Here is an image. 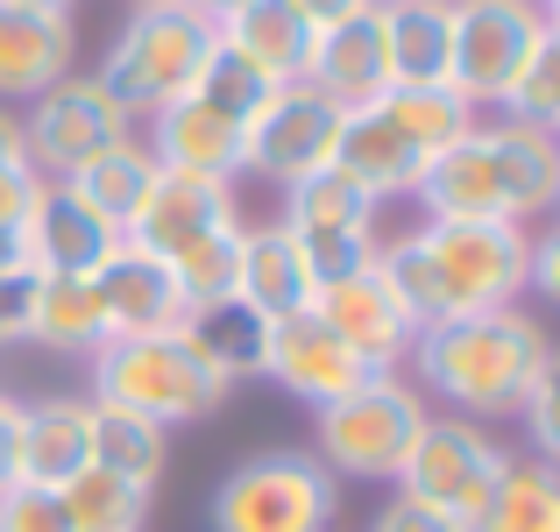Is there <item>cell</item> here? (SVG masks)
Segmentation results:
<instances>
[{
  "label": "cell",
  "instance_id": "cell-1",
  "mask_svg": "<svg viewBox=\"0 0 560 532\" xmlns=\"http://www.w3.org/2000/svg\"><path fill=\"white\" fill-rule=\"evenodd\" d=\"M419 199L433 220H533L560 206V136L518 114L476 122L425 164Z\"/></svg>",
  "mask_w": 560,
  "mask_h": 532
},
{
  "label": "cell",
  "instance_id": "cell-2",
  "mask_svg": "<svg viewBox=\"0 0 560 532\" xmlns=\"http://www.w3.org/2000/svg\"><path fill=\"white\" fill-rule=\"evenodd\" d=\"M547 355H553L547 327L533 313H518V305L440 320V327H419V342H411L425 391H440L454 405V419H476V426L518 412L533 377L547 369Z\"/></svg>",
  "mask_w": 560,
  "mask_h": 532
},
{
  "label": "cell",
  "instance_id": "cell-3",
  "mask_svg": "<svg viewBox=\"0 0 560 532\" xmlns=\"http://www.w3.org/2000/svg\"><path fill=\"white\" fill-rule=\"evenodd\" d=\"M213 43H220V28L206 22V14H191L185 0H136V14L121 22V36H114L107 65H100L93 79L107 85L128 114H156L178 93H191V79H199Z\"/></svg>",
  "mask_w": 560,
  "mask_h": 532
},
{
  "label": "cell",
  "instance_id": "cell-4",
  "mask_svg": "<svg viewBox=\"0 0 560 532\" xmlns=\"http://www.w3.org/2000/svg\"><path fill=\"white\" fill-rule=\"evenodd\" d=\"M93 397L100 405H121L136 419L156 426H185L220 412L228 383L185 348V334H121V342H100L93 348Z\"/></svg>",
  "mask_w": 560,
  "mask_h": 532
},
{
  "label": "cell",
  "instance_id": "cell-5",
  "mask_svg": "<svg viewBox=\"0 0 560 532\" xmlns=\"http://www.w3.org/2000/svg\"><path fill=\"white\" fill-rule=\"evenodd\" d=\"M341 483L313 448H262L213 490V532H334Z\"/></svg>",
  "mask_w": 560,
  "mask_h": 532
},
{
  "label": "cell",
  "instance_id": "cell-6",
  "mask_svg": "<svg viewBox=\"0 0 560 532\" xmlns=\"http://www.w3.org/2000/svg\"><path fill=\"white\" fill-rule=\"evenodd\" d=\"M319 419V462L334 469V476H362V483H397V469H405L411 440H419V426L433 419V412L419 405V391L397 377H362L348 397H334V405L313 412Z\"/></svg>",
  "mask_w": 560,
  "mask_h": 532
},
{
  "label": "cell",
  "instance_id": "cell-7",
  "mask_svg": "<svg viewBox=\"0 0 560 532\" xmlns=\"http://www.w3.org/2000/svg\"><path fill=\"white\" fill-rule=\"evenodd\" d=\"M504 469H511V454L497 448L476 419H454V412H447V419L419 426L405 469H397V490H405L411 505H433L440 519L476 532L482 505H490L497 483H504Z\"/></svg>",
  "mask_w": 560,
  "mask_h": 532
},
{
  "label": "cell",
  "instance_id": "cell-8",
  "mask_svg": "<svg viewBox=\"0 0 560 532\" xmlns=\"http://www.w3.org/2000/svg\"><path fill=\"white\" fill-rule=\"evenodd\" d=\"M419 242L454 299V320L518 305L533 285V234L518 220H433V228H419Z\"/></svg>",
  "mask_w": 560,
  "mask_h": 532
},
{
  "label": "cell",
  "instance_id": "cell-9",
  "mask_svg": "<svg viewBox=\"0 0 560 532\" xmlns=\"http://www.w3.org/2000/svg\"><path fill=\"white\" fill-rule=\"evenodd\" d=\"M277 228L299 242V256L313 263V285H334V277L376 263V199L355 185L341 164L284 185V220Z\"/></svg>",
  "mask_w": 560,
  "mask_h": 532
},
{
  "label": "cell",
  "instance_id": "cell-10",
  "mask_svg": "<svg viewBox=\"0 0 560 532\" xmlns=\"http://www.w3.org/2000/svg\"><path fill=\"white\" fill-rule=\"evenodd\" d=\"M539 36H547V8L539 0H454L447 85L468 107H504L518 71L533 65Z\"/></svg>",
  "mask_w": 560,
  "mask_h": 532
},
{
  "label": "cell",
  "instance_id": "cell-11",
  "mask_svg": "<svg viewBox=\"0 0 560 532\" xmlns=\"http://www.w3.org/2000/svg\"><path fill=\"white\" fill-rule=\"evenodd\" d=\"M128 136H136V114H128L93 71L57 79L43 100H28V122H22L36 177H71L79 164H93L100 150H114V142H128Z\"/></svg>",
  "mask_w": 560,
  "mask_h": 532
},
{
  "label": "cell",
  "instance_id": "cell-12",
  "mask_svg": "<svg viewBox=\"0 0 560 532\" xmlns=\"http://www.w3.org/2000/svg\"><path fill=\"white\" fill-rule=\"evenodd\" d=\"M341 122L348 107H334L327 93H313V85H277L270 107L248 122L242 136V171L270 177V185H299V177L327 171L334 150H341Z\"/></svg>",
  "mask_w": 560,
  "mask_h": 532
},
{
  "label": "cell",
  "instance_id": "cell-13",
  "mask_svg": "<svg viewBox=\"0 0 560 532\" xmlns=\"http://www.w3.org/2000/svg\"><path fill=\"white\" fill-rule=\"evenodd\" d=\"M313 313L327 320L334 334H341L348 348H355L362 369H376V377H390L397 362H411V342H419V327H411L405 299L390 291V277L376 270V263H362V270L334 277V285L313 291Z\"/></svg>",
  "mask_w": 560,
  "mask_h": 532
},
{
  "label": "cell",
  "instance_id": "cell-14",
  "mask_svg": "<svg viewBox=\"0 0 560 532\" xmlns=\"http://www.w3.org/2000/svg\"><path fill=\"white\" fill-rule=\"evenodd\" d=\"M14 248H22V263L43 270V277H93L100 263L121 248V228L100 220L85 199H71L57 177H43L28 220L14 228Z\"/></svg>",
  "mask_w": 560,
  "mask_h": 532
},
{
  "label": "cell",
  "instance_id": "cell-15",
  "mask_svg": "<svg viewBox=\"0 0 560 532\" xmlns=\"http://www.w3.org/2000/svg\"><path fill=\"white\" fill-rule=\"evenodd\" d=\"M213 228H234V185L156 164V185L142 192V206L128 213L121 242L128 248H150V256L171 263L185 242H199V234H213Z\"/></svg>",
  "mask_w": 560,
  "mask_h": 532
},
{
  "label": "cell",
  "instance_id": "cell-16",
  "mask_svg": "<svg viewBox=\"0 0 560 532\" xmlns=\"http://www.w3.org/2000/svg\"><path fill=\"white\" fill-rule=\"evenodd\" d=\"M262 377H277L291 397H305V405L319 412V405H334V397H348L362 377H376V369H362L355 348L305 305V313H291V320L270 327V362H262Z\"/></svg>",
  "mask_w": 560,
  "mask_h": 532
},
{
  "label": "cell",
  "instance_id": "cell-17",
  "mask_svg": "<svg viewBox=\"0 0 560 532\" xmlns=\"http://www.w3.org/2000/svg\"><path fill=\"white\" fill-rule=\"evenodd\" d=\"M305 85L327 93L334 107H370L383 85H390V36H383V8L376 0L355 8V14H341L334 28H319Z\"/></svg>",
  "mask_w": 560,
  "mask_h": 532
},
{
  "label": "cell",
  "instance_id": "cell-18",
  "mask_svg": "<svg viewBox=\"0 0 560 532\" xmlns=\"http://www.w3.org/2000/svg\"><path fill=\"white\" fill-rule=\"evenodd\" d=\"M93 291H100V313H107V342H121V334H171L185 320L178 277H171V263L150 256V248L121 242L93 270Z\"/></svg>",
  "mask_w": 560,
  "mask_h": 532
},
{
  "label": "cell",
  "instance_id": "cell-19",
  "mask_svg": "<svg viewBox=\"0 0 560 532\" xmlns=\"http://www.w3.org/2000/svg\"><path fill=\"white\" fill-rule=\"evenodd\" d=\"M71 8H0V100H43L57 79H71Z\"/></svg>",
  "mask_w": 560,
  "mask_h": 532
},
{
  "label": "cell",
  "instance_id": "cell-20",
  "mask_svg": "<svg viewBox=\"0 0 560 532\" xmlns=\"http://www.w3.org/2000/svg\"><path fill=\"white\" fill-rule=\"evenodd\" d=\"M334 164H341V171L383 206V199H397V192H419V177H425V164H433V157H425L419 142H411L405 128H397L390 114L370 100V107H348Z\"/></svg>",
  "mask_w": 560,
  "mask_h": 532
},
{
  "label": "cell",
  "instance_id": "cell-21",
  "mask_svg": "<svg viewBox=\"0 0 560 532\" xmlns=\"http://www.w3.org/2000/svg\"><path fill=\"white\" fill-rule=\"evenodd\" d=\"M150 157L164 171H191V177L234 185V177H242V128L220 122L213 107H199L191 93H178L171 107L150 114Z\"/></svg>",
  "mask_w": 560,
  "mask_h": 532
},
{
  "label": "cell",
  "instance_id": "cell-22",
  "mask_svg": "<svg viewBox=\"0 0 560 532\" xmlns=\"http://www.w3.org/2000/svg\"><path fill=\"white\" fill-rule=\"evenodd\" d=\"M220 43H234L270 85H299L305 65H313L319 28L305 22L291 0H248V8H234L228 22H220Z\"/></svg>",
  "mask_w": 560,
  "mask_h": 532
},
{
  "label": "cell",
  "instance_id": "cell-23",
  "mask_svg": "<svg viewBox=\"0 0 560 532\" xmlns=\"http://www.w3.org/2000/svg\"><path fill=\"white\" fill-rule=\"evenodd\" d=\"M313 263L299 256V242H291L284 228H242V277H234V299H248L262 320H291L313 305Z\"/></svg>",
  "mask_w": 560,
  "mask_h": 532
},
{
  "label": "cell",
  "instance_id": "cell-24",
  "mask_svg": "<svg viewBox=\"0 0 560 532\" xmlns=\"http://www.w3.org/2000/svg\"><path fill=\"white\" fill-rule=\"evenodd\" d=\"M185 348L213 369L220 383H242V377H262L270 362V320L256 313L248 299H213V305H191L178 320Z\"/></svg>",
  "mask_w": 560,
  "mask_h": 532
},
{
  "label": "cell",
  "instance_id": "cell-25",
  "mask_svg": "<svg viewBox=\"0 0 560 532\" xmlns=\"http://www.w3.org/2000/svg\"><path fill=\"white\" fill-rule=\"evenodd\" d=\"M85 454V397H43L22 405V440H14V476L36 483V490H65Z\"/></svg>",
  "mask_w": 560,
  "mask_h": 532
},
{
  "label": "cell",
  "instance_id": "cell-26",
  "mask_svg": "<svg viewBox=\"0 0 560 532\" xmlns=\"http://www.w3.org/2000/svg\"><path fill=\"white\" fill-rule=\"evenodd\" d=\"M390 85H447L454 65V0H397L383 8Z\"/></svg>",
  "mask_w": 560,
  "mask_h": 532
},
{
  "label": "cell",
  "instance_id": "cell-27",
  "mask_svg": "<svg viewBox=\"0 0 560 532\" xmlns=\"http://www.w3.org/2000/svg\"><path fill=\"white\" fill-rule=\"evenodd\" d=\"M85 454H93L100 469H114V476L156 490V476H164V462H171V440H164L156 419H136V412H121V405L85 397Z\"/></svg>",
  "mask_w": 560,
  "mask_h": 532
},
{
  "label": "cell",
  "instance_id": "cell-28",
  "mask_svg": "<svg viewBox=\"0 0 560 532\" xmlns=\"http://www.w3.org/2000/svg\"><path fill=\"white\" fill-rule=\"evenodd\" d=\"M57 185L71 192V199H85L100 220H114V228H128V213L142 206V192L156 185V157H150V142H114V150H100L93 164H79L71 177H57Z\"/></svg>",
  "mask_w": 560,
  "mask_h": 532
},
{
  "label": "cell",
  "instance_id": "cell-29",
  "mask_svg": "<svg viewBox=\"0 0 560 532\" xmlns=\"http://www.w3.org/2000/svg\"><path fill=\"white\" fill-rule=\"evenodd\" d=\"M28 342L57 348V355H93L107 342V313H100L93 277H43L36 313H28Z\"/></svg>",
  "mask_w": 560,
  "mask_h": 532
},
{
  "label": "cell",
  "instance_id": "cell-30",
  "mask_svg": "<svg viewBox=\"0 0 560 532\" xmlns=\"http://www.w3.org/2000/svg\"><path fill=\"white\" fill-rule=\"evenodd\" d=\"M57 505H65L71 532H142V519H150V490L114 476V469H100V462H85L57 490Z\"/></svg>",
  "mask_w": 560,
  "mask_h": 532
},
{
  "label": "cell",
  "instance_id": "cell-31",
  "mask_svg": "<svg viewBox=\"0 0 560 532\" xmlns=\"http://www.w3.org/2000/svg\"><path fill=\"white\" fill-rule=\"evenodd\" d=\"M376 107L390 114V122L405 128V136L419 142L425 157H440L447 142H462L468 128H476V107H468L454 85H383Z\"/></svg>",
  "mask_w": 560,
  "mask_h": 532
},
{
  "label": "cell",
  "instance_id": "cell-32",
  "mask_svg": "<svg viewBox=\"0 0 560 532\" xmlns=\"http://www.w3.org/2000/svg\"><path fill=\"white\" fill-rule=\"evenodd\" d=\"M476 532H560V469L547 462H511L497 497L482 505Z\"/></svg>",
  "mask_w": 560,
  "mask_h": 532
},
{
  "label": "cell",
  "instance_id": "cell-33",
  "mask_svg": "<svg viewBox=\"0 0 560 532\" xmlns=\"http://www.w3.org/2000/svg\"><path fill=\"white\" fill-rule=\"evenodd\" d=\"M270 93H277V85L262 79V71L248 65L234 43H213V50H206V65H199V79H191V100H199V107H213L220 122H234L242 136H248V122L270 107Z\"/></svg>",
  "mask_w": 560,
  "mask_h": 532
},
{
  "label": "cell",
  "instance_id": "cell-34",
  "mask_svg": "<svg viewBox=\"0 0 560 532\" xmlns=\"http://www.w3.org/2000/svg\"><path fill=\"white\" fill-rule=\"evenodd\" d=\"M171 277H178V291H185V313L191 305H213V299H234V277H242V220L185 242L178 256H171Z\"/></svg>",
  "mask_w": 560,
  "mask_h": 532
},
{
  "label": "cell",
  "instance_id": "cell-35",
  "mask_svg": "<svg viewBox=\"0 0 560 532\" xmlns=\"http://www.w3.org/2000/svg\"><path fill=\"white\" fill-rule=\"evenodd\" d=\"M504 114H518V122L553 128V136H560V28H553V22H547V36H539L533 65H525L518 85H511Z\"/></svg>",
  "mask_w": 560,
  "mask_h": 532
},
{
  "label": "cell",
  "instance_id": "cell-36",
  "mask_svg": "<svg viewBox=\"0 0 560 532\" xmlns=\"http://www.w3.org/2000/svg\"><path fill=\"white\" fill-rule=\"evenodd\" d=\"M518 419H525V433H533L539 462H547V469H560V348L547 355V369L533 377V391H525Z\"/></svg>",
  "mask_w": 560,
  "mask_h": 532
},
{
  "label": "cell",
  "instance_id": "cell-37",
  "mask_svg": "<svg viewBox=\"0 0 560 532\" xmlns=\"http://www.w3.org/2000/svg\"><path fill=\"white\" fill-rule=\"evenodd\" d=\"M0 532H71L57 490H36V483H8L0 490Z\"/></svg>",
  "mask_w": 560,
  "mask_h": 532
},
{
  "label": "cell",
  "instance_id": "cell-38",
  "mask_svg": "<svg viewBox=\"0 0 560 532\" xmlns=\"http://www.w3.org/2000/svg\"><path fill=\"white\" fill-rule=\"evenodd\" d=\"M36 285H43V270H28L22 256L0 270V348H14V342H28V313H36Z\"/></svg>",
  "mask_w": 560,
  "mask_h": 532
},
{
  "label": "cell",
  "instance_id": "cell-39",
  "mask_svg": "<svg viewBox=\"0 0 560 532\" xmlns=\"http://www.w3.org/2000/svg\"><path fill=\"white\" fill-rule=\"evenodd\" d=\"M370 532H468V525H454V519H440V511H433V505H411V497H405V490H397V497H390V505H383V511H376V519H370Z\"/></svg>",
  "mask_w": 560,
  "mask_h": 532
},
{
  "label": "cell",
  "instance_id": "cell-40",
  "mask_svg": "<svg viewBox=\"0 0 560 532\" xmlns=\"http://www.w3.org/2000/svg\"><path fill=\"white\" fill-rule=\"evenodd\" d=\"M36 185H43V177L36 171H0V234H14V228H22V220H28V206H36Z\"/></svg>",
  "mask_w": 560,
  "mask_h": 532
},
{
  "label": "cell",
  "instance_id": "cell-41",
  "mask_svg": "<svg viewBox=\"0 0 560 532\" xmlns=\"http://www.w3.org/2000/svg\"><path fill=\"white\" fill-rule=\"evenodd\" d=\"M525 291H539V299L560 305V220L547 234H533V285H525Z\"/></svg>",
  "mask_w": 560,
  "mask_h": 532
},
{
  "label": "cell",
  "instance_id": "cell-42",
  "mask_svg": "<svg viewBox=\"0 0 560 532\" xmlns=\"http://www.w3.org/2000/svg\"><path fill=\"white\" fill-rule=\"evenodd\" d=\"M14 440H22V405H14V397H0V490H8V483H22V476H14Z\"/></svg>",
  "mask_w": 560,
  "mask_h": 532
},
{
  "label": "cell",
  "instance_id": "cell-43",
  "mask_svg": "<svg viewBox=\"0 0 560 532\" xmlns=\"http://www.w3.org/2000/svg\"><path fill=\"white\" fill-rule=\"evenodd\" d=\"M28 164V142H22V122H14L8 107H0V171H22ZM36 171V164H28Z\"/></svg>",
  "mask_w": 560,
  "mask_h": 532
},
{
  "label": "cell",
  "instance_id": "cell-44",
  "mask_svg": "<svg viewBox=\"0 0 560 532\" xmlns=\"http://www.w3.org/2000/svg\"><path fill=\"white\" fill-rule=\"evenodd\" d=\"M291 8H299V14H305V22H313V28H334V22H341V14L370 8V0H291Z\"/></svg>",
  "mask_w": 560,
  "mask_h": 532
},
{
  "label": "cell",
  "instance_id": "cell-45",
  "mask_svg": "<svg viewBox=\"0 0 560 532\" xmlns=\"http://www.w3.org/2000/svg\"><path fill=\"white\" fill-rule=\"evenodd\" d=\"M185 8H191V14H206V22L220 28V22H228L234 8H248V0H185Z\"/></svg>",
  "mask_w": 560,
  "mask_h": 532
},
{
  "label": "cell",
  "instance_id": "cell-46",
  "mask_svg": "<svg viewBox=\"0 0 560 532\" xmlns=\"http://www.w3.org/2000/svg\"><path fill=\"white\" fill-rule=\"evenodd\" d=\"M0 8H71V0H0Z\"/></svg>",
  "mask_w": 560,
  "mask_h": 532
},
{
  "label": "cell",
  "instance_id": "cell-47",
  "mask_svg": "<svg viewBox=\"0 0 560 532\" xmlns=\"http://www.w3.org/2000/svg\"><path fill=\"white\" fill-rule=\"evenodd\" d=\"M14 256H22V248H14V234H0V270H8Z\"/></svg>",
  "mask_w": 560,
  "mask_h": 532
},
{
  "label": "cell",
  "instance_id": "cell-48",
  "mask_svg": "<svg viewBox=\"0 0 560 532\" xmlns=\"http://www.w3.org/2000/svg\"><path fill=\"white\" fill-rule=\"evenodd\" d=\"M547 22H553V28H560V8H547Z\"/></svg>",
  "mask_w": 560,
  "mask_h": 532
},
{
  "label": "cell",
  "instance_id": "cell-49",
  "mask_svg": "<svg viewBox=\"0 0 560 532\" xmlns=\"http://www.w3.org/2000/svg\"><path fill=\"white\" fill-rule=\"evenodd\" d=\"M376 8H397V0H376Z\"/></svg>",
  "mask_w": 560,
  "mask_h": 532
},
{
  "label": "cell",
  "instance_id": "cell-50",
  "mask_svg": "<svg viewBox=\"0 0 560 532\" xmlns=\"http://www.w3.org/2000/svg\"><path fill=\"white\" fill-rule=\"evenodd\" d=\"M539 8H560V0H539Z\"/></svg>",
  "mask_w": 560,
  "mask_h": 532
}]
</instances>
